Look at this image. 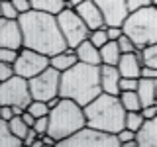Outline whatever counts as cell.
Listing matches in <instances>:
<instances>
[{"instance_id": "1", "label": "cell", "mask_w": 157, "mask_h": 147, "mask_svg": "<svg viewBox=\"0 0 157 147\" xmlns=\"http://www.w3.org/2000/svg\"><path fill=\"white\" fill-rule=\"evenodd\" d=\"M18 22L22 28L24 47L39 51L49 57L59 51H65L69 47L61 33L57 16H53V14L39 12V10L32 8L26 14H20Z\"/></svg>"}, {"instance_id": "2", "label": "cell", "mask_w": 157, "mask_h": 147, "mask_svg": "<svg viewBox=\"0 0 157 147\" xmlns=\"http://www.w3.org/2000/svg\"><path fill=\"white\" fill-rule=\"evenodd\" d=\"M98 94H102L100 65H88L78 61L77 65L61 73V85H59L61 98H71L77 104L86 106Z\"/></svg>"}, {"instance_id": "3", "label": "cell", "mask_w": 157, "mask_h": 147, "mask_svg": "<svg viewBox=\"0 0 157 147\" xmlns=\"http://www.w3.org/2000/svg\"><path fill=\"white\" fill-rule=\"evenodd\" d=\"M82 108L86 116V126H92L108 134H118L126 127V108L120 102V96L102 92Z\"/></svg>"}, {"instance_id": "4", "label": "cell", "mask_w": 157, "mask_h": 147, "mask_svg": "<svg viewBox=\"0 0 157 147\" xmlns=\"http://www.w3.org/2000/svg\"><path fill=\"white\" fill-rule=\"evenodd\" d=\"M47 118H49L47 134L51 135L57 143L86 126L85 108L81 104H77L75 100H71V98H61V102H59L55 108L49 110Z\"/></svg>"}, {"instance_id": "5", "label": "cell", "mask_w": 157, "mask_h": 147, "mask_svg": "<svg viewBox=\"0 0 157 147\" xmlns=\"http://www.w3.org/2000/svg\"><path fill=\"white\" fill-rule=\"evenodd\" d=\"M122 29L137 49H144L151 43H157V6L149 4L128 14L122 24Z\"/></svg>"}, {"instance_id": "6", "label": "cell", "mask_w": 157, "mask_h": 147, "mask_svg": "<svg viewBox=\"0 0 157 147\" xmlns=\"http://www.w3.org/2000/svg\"><path fill=\"white\" fill-rule=\"evenodd\" d=\"M57 145L65 147H120V139L116 134H108V131L96 130L92 126H85L73 135L61 139Z\"/></svg>"}, {"instance_id": "7", "label": "cell", "mask_w": 157, "mask_h": 147, "mask_svg": "<svg viewBox=\"0 0 157 147\" xmlns=\"http://www.w3.org/2000/svg\"><path fill=\"white\" fill-rule=\"evenodd\" d=\"M57 22H59V28H61V33L65 37L67 45L71 49H75L78 43H82L90 36L88 26L82 22V18L77 14V10L73 6H67L65 10H61L57 14Z\"/></svg>"}, {"instance_id": "8", "label": "cell", "mask_w": 157, "mask_h": 147, "mask_svg": "<svg viewBox=\"0 0 157 147\" xmlns=\"http://www.w3.org/2000/svg\"><path fill=\"white\" fill-rule=\"evenodd\" d=\"M32 92H29V81L20 75L0 82V106H20L28 108L32 104Z\"/></svg>"}, {"instance_id": "9", "label": "cell", "mask_w": 157, "mask_h": 147, "mask_svg": "<svg viewBox=\"0 0 157 147\" xmlns=\"http://www.w3.org/2000/svg\"><path fill=\"white\" fill-rule=\"evenodd\" d=\"M59 85H61V71L49 65L45 71L29 78V92L33 100L47 102L49 98L59 96Z\"/></svg>"}, {"instance_id": "10", "label": "cell", "mask_w": 157, "mask_h": 147, "mask_svg": "<svg viewBox=\"0 0 157 147\" xmlns=\"http://www.w3.org/2000/svg\"><path fill=\"white\" fill-rule=\"evenodd\" d=\"M49 67V55H43L39 51H33V49H28V47H22L18 53V59L14 63V71L16 75L24 77V78H32L39 75L41 71H45Z\"/></svg>"}, {"instance_id": "11", "label": "cell", "mask_w": 157, "mask_h": 147, "mask_svg": "<svg viewBox=\"0 0 157 147\" xmlns=\"http://www.w3.org/2000/svg\"><path fill=\"white\" fill-rule=\"evenodd\" d=\"M94 4L100 8L106 26H122L130 14L126 0H94Z\"/></svg>"}, {"instance_id": "12", "label": "cell", "mask_w": 157, "mask_h": 147, "mask_svg": "<svg viewBox=\"0 0 157 147\" xmlns=\"http://www.w3.org/2000/svg\"><path fill=\"white\" fill-rule=\"evenodd\" d=\"M0 47H10V49L24 47L22 28H20L18 20L0 18Z\"/></svg>"}, {"instance_id": "13", "label": "cell", "mask_w": 157, "mask_h": 147, "mask_svg": "<svg viewBox=\"0 0 157 147\" xmlns=\"http://www.w3.org/2000/svg\"><path fill=\"white\" fill-rule=\"evenodd\" d=\"M77 10V14L82 18V22L88 26L90 32L94 29H100V28H106V22H104V16H102L100 8L94 4V0H85V2H78L77 6H73Z\"/></svg>"}, {"instance_id": "14", "label": "cell", "mask_w": 157, "mask_h": 147, "mask_svg": "<svg viewBox=\"0 0 157 147\" xmlns=\"http://www.w3.org/2000/svg\"><path fill=\"white\" fill-rule=\"evenodd\" d=\"M118 71L122 77H132L140 78L141 69H144V59H141V49H136L132 53H122L120 61H118Z\"/></svg>"}, {"instance_id": "15", "label": "cell", "mask_w": 157, "mask_h": 147, "mask_svg": "<svg viewBox=\"0 0 157 147\" xmlns=\"http://www.w3.org/2000/svg\"><path fill=\"white\" fill-rule=\"evenodd\" d=\"M120 71H118L116 65H100V86L102 92L106 94H114L120 96Z\"/></svg>"}, {"instance_id": "16", "label": "cell", "mask_w": 157, "mask_h": 147, "mask_svg": "<svg viewBox=\"0 0 157 147\" xmlns=\"http://www.w3.org/2000/svg\"><path fill=\"white\" fill-rule=\"evenodd\" d=\"M136 141L140 147H157V116L145 120L136 131Z\"/></svg>"}, {"instance_id": "17", "label": "cell", "mask_w": 157, "mask_h": 147, "mask_svg": "<svg viewBox=\"0 0 157 147\" xmlns=\"http://www.w3.org/2000/svg\"><path fill=\"white\" fill-rule=\"evenodd\" d=\"M75 53L81 63H88V65H102L100 59V49H98L90 39H85L82 43H78L75 47Z\"/></svg>"}, {"instance_id": "18", "label": "cell", "mask_w": 157, "mask_h": 147, "mask_svg": "<svg viewBox=\"0 0 157 147\" xmlns=\"http://www.w3.org/2000/svg\"><path fill=\"white\" fill-rule=\"evenodd\" d=\"M77 63H78V57H77L75 49H71V47H67L65 51H59V53L49 57V65L55 67L57 71H61V73L67 71V69H71L73 65H77Z\"/></svg>"}, {"instance_id": "19", "label": "cell", "mask_w": 157, "mask_h": 147, "mask_svg": "<svg viewBox=\"0 0 157 147\" xmlns=\"http://www.w3.org/2000/svg\"><path fill=\"white\" fill-rule=\"evenodd\" d=\"M137 94L141 100V108L155 104L157 102V92H155V78L140 77V85H137Z\"/></svg>"}, {"instance_id": "20", "label": "cell", "mask_w": 157, "mask_h": 147, "mask_svg": "<svg viewBox=\"0 0 157 147\" xmlns=\"http://www.w3.org/2000/svg\"><path fill=\"white\" fill-rule=\"evenodd\" d=\"M69 6L67 0H32V8L33 10H39V12H47V14H53L57 16L61 10H65Z\"/></svg>"}, {"instance_id": "21", "label": "cell", "mask_w": 157, "mask_h": 147, "mask_svg": "<svg viewBox=\"0 0 157 147\" xmlns=\"http://www.w3.org/2000/svg\"><path fill=\"white\" fill-rule=\"evenodd\" d=\"M122 57V51L118 47V41H108L100 47V59H102V65H118Z\"/></svg>"}, {"instance_id": "22", "label": "cell", "mask_w": 157, "mask_h": 147, "mask_svg": "<svg viewBox=\"0 0 157 147\" xmlns=\"http://www.w3.org/2000/svg\"><path fill=\"white\" fill-rule=\"evenodd\" d=\"M18 145H24V141L18 135H14L10 131L8 122L0 118V147H18Z\"/></svg>"}, {"instance_id": "23", "label": "cell", "mask_w": 157, "mask_h": 147, "mask_svg": "<svg viewBox=\"0 0 157 147\" xmlns=\"http://www.w3.org/2000/svg\"><path fill=\"white\" fill-rule=\"evenodd\" d=\"M120 102L124 104L126 112L141 110V100H140L137 90H122V92H120Z\"/></svg>"}, {"instance_id": "24", "label": "cell", "mask_w": 157, "mask_h": 147, "mask_svg": "<svg viewBox=\"0 0 157 147\" xmlns=\"http://www.w3.org/2000/svg\"><path fill=\"white\" fill-rule=\"evenodd\" d=\"M8 126H10V131H12L14 135H18L22 141H24V137H26V134L29 131V126L24 122L22 116H14L12 120H8Z\"/></svg>"}, {"instance_id": "25", "label": "cell", "mask_w": 157, "mask_h": 147, "mask_svg": "<svg viewBox=\"0 0 157 147\" xmlns=\"http://www.w3.org/2000/svg\"><path fill=\"white\" fill-rule=\"evenodd\" d=\"M141 59H144V67L157 69V43H151L141 49Z\"/></svg>"}, {"instance_id": "26", "label": "cell", "mask_w": 157, "mask_h": 147, "mask_svg": "<svg viewBox=\"0 0 157 147\" xmlns=\"http://www.w3.org/2000/svg\"><path fill=\"white\" fill-rule=\"evenodd\" d=\"M145 122L141 110H136V112H126V127L132 131H137L141 127V124Z\"/></svg>"}, {"instance_id": "27", "label": "cell", "mask_w": 157, "mask_h": 147, "mask_svg": "<svg viewBox=\"0 0 157 147\" xmlns=\"http://www.w3.org/2000/svg\"><path fill=\"white\" fill-rule=\"evenodd\" d=\"M49 110H51V108H49L47 102H43V100H32V104L28 106V112H32L36 118L49 116Z\"/></svg>"}, {"instance_id": "28", "label": "cell", "mask_w": 157, "mask_h": 147, "mask_svg": "<svg viewBox=\"0 0 157 147\" xmlns=\"http://www.w3.org/2000/svg\"><path fill=\"white\" fill-rule=\"evenodd\" d=\"M88 39H90L94 45L100 49L104 43H108L110 39H108V33H106V28H100V29H94V32H90V36H88Z\"/></svg>"}, {"instance_id": "29", "label": "cell", "mask_w": 157, "mask_h": 147, "mask_svg": "<svg viewBox=\"0 0 157 147\" xmlns=\"http://www.w3.org/2000/svg\"><path fill=\"white\" fill-rule=\"evenodd\" d=\"M0 8H2V18H10V20H18L20 12L16 10L12 0H6V2H0Z\"/></svg>"}, {"instance_id": "30", "label": "cell", "mask_w": 157, "mask_h": 147, "mask_svg": "<svg viewBox=\"0 0 157 147\" xmlns=\"http://www.w3.org/2000/svg\"><path fill=\"white\" fill-rule=\"evenodd\" d=\"M18 53H20V49H10V47H0V61H4V63H16V59H18Z\"/></svg>"}, {"instance_id": "31", "label": "cell", "mask_w": 157, "mask_h": 147, "mask_svg": "<svg viewBox=\"0 0 157 147\" xmlns=\"http://www.w3.org/2000/svg\"><path fill=\"white\" fill-rule=\"evenodd\" d=\"M14 75H16V71H14V65H12V63L0 61V82H4V81H8V78H12Z\"/></svg>"}, {"instance_id": "32", "label": "cell", "mask_w": 157, "mask_h": 147, "mask_svg": "<svg viewBox=\"0 0 157 147\" xmlns=\"http://www.w3.org/2000/svg\"><path fill=\"white\" fill-rule=\"evenodd\" d=\"M118 47H120V51L122 53H132V51H136V43L134 41H132V39L130 37H128L126 36V33H124V36H122L120 39H118Z\"/></svg>"}, {"instance_id": "33", "label": "cell", "mask_w": 157, "mask_h": 147, "mask_svg": "<svg viewBox=\"0 0 157 147\" xmlns=\"http://www.w3.org/2000/svg\"><path fill=\"white\" fill-rule=\"evenodd\" d=\"M140 78H132V77H122L120 78V90H137Z\"/></svg>"}, {"instance_id": "34", "label": "cell", "mask_w": 157, "mask_h": 147, "mask_svg": "<svg viewBox=\"0 0 157 147\" xmlns=\"http://www.w3.org/2000/svg\"><path fill=\"white\" fill-rule=\"evenodd\" d=\"M33 127L37 130L39 135H45L47 130H49V118L47 116H41V118H36V124H33Z\"/></svg>"}, {"instance_id": "35", "label": "cell", "mask_w": 157, "mask_h": 147, "mask_svg": "<svg viewBox=\"0 0 157 147\" xmlns=\"http://www.w3.org/2000/svg\"><path fill=\"white\" fill-rule=\"evenodd\" d=\"M106 33H108L110 41H118L124 36V29H122V26H106Z\"/></svg>"}, {"instance_id": "36", "label": "cell", "mask_w": 157, "mask_h": 147, "mask_svg": "<svg viewBox=\"0 0 157 147\" xmlns=\"http://www.w3.org/2000/svg\"><path fill=\"white\" fill-rule=\"evenodd\" d=\"M126 4H128V10L130 12H134V10H140V8H144V6H149V4H153L151 0H126Z\"/></svg>"}, {"instance_id": "37", "label": "cell", "mask_w": 157, "mask_h": 147, "mask_svg": "<svg viewBox=\"0 0 157 147\" xmlns=\"http://www.w3.org/2000/svg\"><path fill=\"white\" fill-rule=\"evenodd\" d=\"M14 6H16V10L20 14H26L32 10V0H12Z\"/></svg>"}, {"instance_id": "38", "label": "cell", "mask_w": 157, "mask_h": 147, "mask_svg": "<svg viewBox=\"0 0 157 147\" xmlns=\"http://www.w3.org/2000/svg\"><path fill=\"white\" fill-rule=\"evenodd\" d=\"M39 137H41V135L37 134L36 127H29V131L26 134V137H24V145H33V143L39 139Z\"/></svg>"}, {"instance_id": "39", "label": "cell", "mask_w": 157, "mask_h": 147, "mask_svg": "<svg viewBox=\"0 0 157 147\" xmlns=\"http://www.w3.org/2000/svg\"><path fill=\"white\" fill-rule=\"evenodd\" d=\"M141 114H144L145 120L155 118L157 116V102H155V104H149V106H144V108H141Z\"/></svg>"}, {"instance_id": "40", "label": "cell", "mask_w": 157, "mask_h": 147, "mask_svg": "<svg viewBox=\"0 0 157 147\" xmlns=\"http://www.w3.org/2000/svg\"><path fill=\"white\" fill-rule=\"evenodd\" d=\"M0 118H2V120H12L14 118V108L12 106H0Z\"/></svg>"}, {"instance_id": "41", "label": "cell", "mask_w": 157, "mask_h": 147, "mask_svg": "<svg viewBox=\"0 0 157 147\" xmlns=\"http://www.w3.org/2000/svg\"><path fill=\"white\" fill-rule=\"evenodd\" d=\"M141 77L157 78V69H153V67H144V69H141Z\"/></svg>"}, {"instance_id": "42", "label": "cell", "mask_w": 157, "mask_h": 147, "mask_svg": "<svg viewBox=\"0 0 157 147\" xmlns=\"http://www.w3.org/2000/svg\"><path fill=\"white\" fill-rule=\"evenodd\" d=\"M59 102H61V96H53V98H49V100H47V106L49 108H55Z\"/></svg>"}, {"instance_id": "43", "label": "cell", "mask_w": 157, "mask_h": 147, "mask_svg": "<svg viewBox=\"0 0 157 147\" xmlns=\"http://www.w3.org/2000/svg\"><path fill=\"white\" fill-rule=\"evenodd\" d=\"M67 2H69V6H77L78 2H85V0H67Z\"/></svg>"}, {"instance_id": "44", "label": "cell", "mask_w": 157, "mask_h": 147, "mask_svg": "<svg viewBox=\"0 0 157 147\" xmlns=\"http://www.w3.org/2000/svg\"><path fill=\"white\" fill-rule=\"evenodd\" d=\"M155 92H157V78H155Z\"/></svg>"}, {"instance_id": "45", "label": "cell", "mask_w": 157, "mask_h": 147, "mask_svg": "<svg viewBox=\"0 0 157 147\" xmlns=\"http://www.w3.org/2000/svg\"><path fill=\"white\" fill-rule=\"evenodd\" d=\"M151 2H153V4H155V6H157V0H151Z\"/></svg>"}, {"instance_id": "46", "label": "cell", "mask_w": 157, "mask_h": 147, "mask_svg": "<svg viewBox=\"0 0 157 147\" xmlns=\"http://www.w3.org/2000/svg\"><path fill=\"white\" fill-rule=\"evenodd\" d=\"M0 18H2V8H0Z\"/></svg>"}, {"instance_id": "47", "label": "cell", "mask_w": 157, "mask_h": 147, "mask_svg": "<svg viewBox=\"0 0 157 147\" xmlns=\"http://www.w3.org/2000/svg\"><path fill=\"white\" fill-rule=\"evenodd\" d=\"M0 2H6V0H0Z\"/></svg>"}]
</instances>
